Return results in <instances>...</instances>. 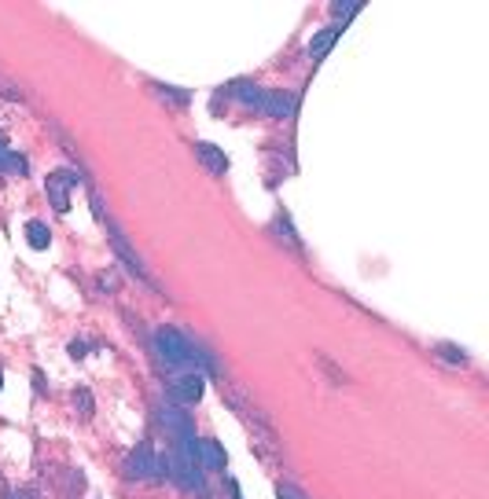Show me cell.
<instances>
[{
  "instance_id": "1",
  "label": "cell",
  "mask_w": 489,
  "mask_h": 499,
  "mask_svg": "<svg viewBox=\"0 0 489 499\" xmlns=\"http://www.w3.org/2000/svg\"><path fill=\"white\" fill-rule=\"evenodd\" d=\"M155 353H159V360H162L166 367H184V364L195 360V349H191V345L184 342V334L174 331V327H162V331L155 334Z\"/></svg>"
},
{
  "instance_id": "2",
  "label": "cell",
  "mask_w": 489,
  "mask_h": 499,
  "mask_svg": "<svg viewBox=\"0 0 489 499\" xmlns=\"http://www.w3.org/2000/svg\"><path fill=\"white\" fill-rule=\"evenodd\" d=\"M78 184V177L70 169H56L52 177L44 180V191H48V203H52L56 213H66L70 210V188Z\"/></svg>"
},
{
  "instance_id": "3",
  "label": "cell",
  "mask_w": 489,
  "mask_h": 499,
  "mask_svg": "<svg viewBox=\"0 0 489 499\" xmlns=\"http://www.w3.org/2000/svg\"><path fill=\"white\" fill-rule=\"evenodd\" d=\"M162 470H166V463H159V459L151 456V444H140L136 452L129 456V463H126V473H129V478H136V481L162 478ZM166 473H169V470H166Z\"/></svg>"
},
{
  "instance_id": "4",
  "label": "cell",
  "mask_w": 489,
  "mask_h": 499,
  "mask_svg": "<svg viewBox=\"0 0 489 499\" xmlns=\"http://www.w3.org/2000/svg\"><path fill=\"white\" fill-rule=\"evenodd\" d=\"M169 401L174 404H199L203 401V374H177L174 382H169Z\"/></svg>"
},
{
  "instance_id": "5",
  "label": "cell",
  "mask_w": 489,
  "mask_h": 499,
  "mask_svg": "<svg viewBox=\"0 0 489 499\" xmlns=\"http://www.w3.org/2000/svg\"><path fill=\"white\" fill-rule=\"evenodd\" d=\"M195 158L203 162V169L210 173V177H225V173H229V158H225V151H217L213 143H195Z\"/></svg>"
},
{
  "instance_id": "6",
  "label": "cell",
  "mask_w": 489,
  "mask_h": 499,
  "mask_svg": "<svg viewBox=\"0 0 489 499\" xmlns=\"http://www.w3.org/2000/svg\"><path fill=\"white\" fill-rule=\"evenodd\" d=\"M195 456H199L203 470H210V473L225 470V452H221V444H217L213 437H203L199 444H195Z\"/></svg>"
},
{
  "instance_id": "7",
  "label": "cell",
  "mask_w": 489,
  "mask_h": 499,
  "mask_svg": "<svg viewBox=\"0 0 489 499\" xmlns=\"http://www.w3.org/2000/svg\"><path fill=\"white\" fill-rule=\"evenodd\" d=\"M338 41V27H324L321 34H316L313 41H309V48H306V56H309V63H321L328 52H331V44Z\"/></svg>"
},
{
  "instance_id": "8",
  "label": "cell",
  "mask_w": 489,
  "mask_h": 499,
  "mask_svg": "<svg viewBox=\"0 0 489 499\" xmlns=\"http://www.w3.org/2000/svg\"><path fill=\"white\" fill-rule=\"evenodd\" d=\"M0 173H19V177L27 173V158L15 155L4 140H0Z\"/></svg>"
},
{
  "instance_id": "9",
  "label": "cell",
  "mask_w": 489,
  "mask_h": 499,
  "mask_svg": "<svg viewBox=\"0 0 489 499\" xmlns=\"http://www.w3.org/2000/svg\"><path fill=\"white\" fill-rule=\"evenodd\" d=\"M27 242H30L34 250H48V242H52V232H48V224L30 220V224H27Z\"/></svg>"
},
{
  "instance_id": "10",
  "label": "cell",
  "mask_w": 489,
  "mask_h": 499,
  "mask_svg": "<svg viewBox=\"0 0 489 499\" xmlns=\"http://www.w3.org/2000/svg\"><path fill=\"white\" fill-rule=\"evenodd\" d=\"M74 408H82V418H89V415H92V396H89L85 389L74 396Z\"/></svg>"
},
{
  "instance_id": "11",
  "label": "cell",
  "mask_w": 489,
  "mask_h": 499,
  "mask_svg": "<svg viewBox=\"0 0 489 499\" xmlns=\"http://www.w3.org/2000/svg\"><path fill=\"white\" fill-rule=\"evenodd\" d=\"M276 495H280V499H302V495H299L295 488H291V485H280V488H276Z\"/></svg>"
},
{
  "instance_id": "12",
  "label": "cell",
  "mask_w": 489,
  "mask_h": 499,
  "mask_svg": "<svg viewBox=\"0 0 489 499\" xmlns=\"http://www.w3.org/2000/svg\"><path fill=\"white\" fill-rule=\"evenodd\" d=\"M70 357H78V360H82V357H85V345H82V342H74V345H70Z\"/></svg>"
},
{
  "instance_id": "13",
  "label": "cell",
  "mask_w": 489,
  "mask_h": 499,
  "mask_svg": "<svg viewBox=\"0 0 489 499\" xmlns=\"http://www.w3.org/2000/svg\"><path fill=\"white\" fill-rule=\"evenodd\" d=\"M12 499H37V495H34V492H15Z\"/></svg>"
}]
</instances>
